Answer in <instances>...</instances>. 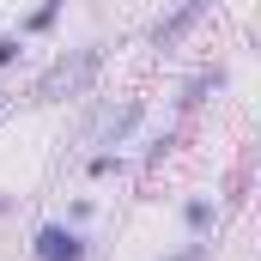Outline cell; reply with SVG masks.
Returning <instances> with one entry per match:
<instances>
[{
  "label": "cell",
  "mask_w": 261,
  "mask_h": 261,
  "mask_svg": "<svg viewBox=\"0 0 261 261\" xmlns=\"http://www.w3.org/2000/svg\"><path fill=\"white\" fill-rule=\"evenodd\" d=\"M6 61H18V37H0V67Z\"/></svg>",
  "instance_id": "cell-4"
},
{
  "label": "cell",
  "mask_w": 261,
  "mask_h": 261,
  "mask_svg": "<svg viewBox=\"0 0 261 261\" xmlns=\"http://www.w3.org/2000/svg\"><path fill=\"white\" fill-rule=\"evenodd\" d=\"M206 6H213V0H182V6H176V12H170V18H164L158 31H152V43H158V49H176V43H182V37L195 31V18L206 12Z\"/></svg>",
  "instance_id": "cell-3"
},
{
  "label": "cell",
  "mask_w": 261,
  "mask_h": 261,
  "mask_svg": "<svg viewBox=\"0 0 261 261\" xmlns=\"http://www.w3.org/2000/svg\"><path fill=\"white\" fill-rule=\"evenodd\" d=\"M97 67H103V49H73V55H61V61L49 67L43 79H37V103H61V97H79L91 79H97Z\"/></svg>",
  "instance_id": "cell-1"
},
{
  "label": "cell",
  "mask_w": 261,
  "mask_h": 261,
  "mask_svg": "<svg viewBox=\"0 0 261 261\" xmlns=\"http://www.w3.org/2000/svg\"><path fill=\"white\" fill-rule=\"evenodd\" d=\"M170 261H200V249H182V255H170Z\"/></svg>",
  "instance_id": "cell-5"
},
{
  "label": "cell",
  "mask_w": 261,
  "mask_h": 261,
  "mask_svg": "<svg viewBox=\"0 0 261 261\" xmlns=\"http://www.w3.org/2000/svg\"><path fill=\"white\" fill-rule=\"evenodd\" d=\"M37 261H85V243L67 225H43L37 231Z\"/></svg>",
  "instance_id": "cell-2"
}]
</instances>
